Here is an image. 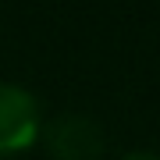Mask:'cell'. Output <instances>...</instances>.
<instances>
[{"label": "cell", "mask_w": 160, "mask_h": 160, "mask_svg": "<svg viewBox=\"0 0 160 160\" xmlns=\"http://www.w3.org/2000/svg\"><path fill=\"white\" fill-rule=\"evenodd\" d=\"M43 107L32 89L0 82V160L22 157L43 139Z\"/></svg>", "instance_id": "cell-1"}, {"label": "cell", "mask_w": 160, "mask_h": 160, "mask_svg": "<svg viewBox=\"0 0 160 160\" xmlns=\"http://www.w3.org/2000/svg\"><path fill=\"white\" fill-rule=\"evenodd\" d=\"M39 142L53 160H100L107 149V135L89 114H57L43 125Z\"/></svg>", "instance_id": "cell-2"}, {"label": "cell", "mask_w": 160, "mask_h": 160, "mask_svg": "<svg viewBox=\"0 0 160 160\" xmlns=\"http://www.w3.org/2000/svg\"><path fill=\"white\" fill-rule=\"evenodd\" d=\"M118 160H160V153H153V149H132V153L118 157Z\"/></svg>", "instance_id": "cell-3"}]
</instances>
